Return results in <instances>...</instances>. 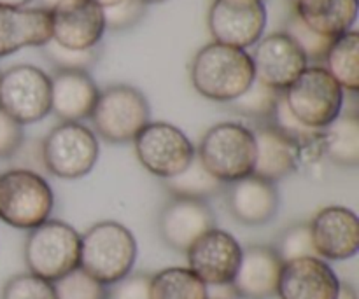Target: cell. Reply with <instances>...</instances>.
Masks as SVG:
<instances>
[{"label": "cell", "mask_w": 359, "mask_h": 299, "mask_svg": "<svg viewBox=\"0 0 359 299\" xmlns=\"http://www.w3.org/2000/svg\"><path fill=\"white\" fill-rule=\"evenodd\" d=\"M93 2L97 4V6H100L102 9H107V7H112L116 6V4L123 2V0H93Z\"/></svg>", "instance_id": "cell-39"}, {"label": "cell", "mask_w": 359, "mask_h": 299, "mask_svg": "<svg viewBox=\"0 0 359 299\" xmlns=\"http://www.w3.org/2000/svg\"><path fill=\"white\" fill-rule=\"evenodd\" d=\"M266 20L265 0H214L207 27L214 42L248 51L265 34Z\"/></svg>", "instance_id": "cell-11"}, {"label": "cell", "mask_w": 359, "mask_h": 299, "mask_svg": "<svg viewBox=\"0 0 359 299\" xmlns=\"http://www.w3.org/2000/svg\"><path fill=\"white\" fill-rule=\"evenodd\" d=\"M151 299H209V287L189 268H165L151 275Z\"/></svg>", "instance_id": "cell-26"}, {"label": "cell", "mask_w": 359, "mask_h": 299, "mask_svg": "<svg viewBox=\"0 0 359 299\" xmlns=\"http://www.w3.org/2000/svg\"><path fill=\"white\" fill-rule=\"evenodd\" d=\"M280 97H283V91L273 90V88H269L266 84L255 79V83L249 86L245 93H242L237 100L230 102L228 105L235 114L251 119H263V121L269 123L276 112Z\"/></svg>", "instance_id": "cell-28"}, {"label": "cell", "mask_w": 359, "mask_h": 299, "mask_svg": "<svg viewBox=\"0 0 359 299\" xmlns=\"http://www.w3.org/2000/svg\"><path fill=\"white\" fill-rule=\"evenodd\" d=\"M32 0H0V6L4 7H25L28 6Z\"/></svg>", "instance_id": "cell-38"}, {"label": "cell", "mask_w": 359, "mask_h": 299, "mask_svg": "<svg viewBox=\"0 0 359 299\" xmlns=\"http://www.w3.org/2000/svg\"><path fill=\"white\" fill-rule=\"evenodd\" d=\"M41 2L44 4V9H53V7H55L60 0H41Z\"/></svg>", "instance_id": "cell-40"}, {"label": "cell", "mask_w": 359, "mask_h": 299, "mask_svg": "<svg viewBox=\"0 0 359 299\" xmlns=\"http://www.w3.org/2000/svg\"><path fill=\"white\" fill-rule=\"evenodd\" d=\"M163 186L170 193L172 198L205 200V202L212 196L219 195L224 189L223 182L209 174L196 156L186 170H182L175 177L163 181Z\"/></svg>", "instance_id": "cell-27"}, {"label": "cell", "mask_w": 359, "mask_h": 299, "mask_svg": "<svg viewBox=\"0 0 359 299\" xmlns=\"http://www.w3.org/2000/svg\"><path fill=\"white\" fill-rule=\"evenodd\" d=\"M188 268L207 287L230 286L242 258V245L228 231L212 228L186 252Z\"/></svg>", "instance_id": "cell-12"}, {"label": "cell", "mask_w": 359, "mask_h": 299, "mask_svg": "<svg viewBox=\"0 0 359 299\" xmlns=\"http://www.w3.org/2000/svg\"><path fill=\"white\" fill-rule=\"evenodd\" d=\"M337 299H358V293L353 286H349V284H342Z\"/></svg>", "instance_id": "cell-37"}, {"label": "cell", "mask_w": 359, "mask_h": 299, "mask_svg": "<svg viewBox=\"0 0 359 299\" xmlns=\"http://www.w3.org/2000/svg\"><path fill=\"white\" fill-rule=\"evenodd\" d=\"M284 100L298 121L321 132L342 114L344 90L325 67H307L284 91Z\"/></svg>", "instance_id": "cell-8"}, {"label": "cell", "mask_w": 359, "mask_h": 299, "mask_svg": "<svg viewBox=\"0 0 359 299\" xmlns=\"http://www.w3.org/2000/svg\"><path fill=\"white\" fill-rule=\"evenodd\" d=\"M286 34L297 42L298 48L304 51L305 58L312 60V62H323L333 42V39L323 37V35L311 30L297 14H293L287 21Z\"/></svg>", "instance_id": "cell-32"}, {"label": "cell", "mask_w": 359, "mask_h": 299, "mask_svg": "<svg viewBox=\"0 0 359 299\" xmlns=\"http://www.w3.org/2000/svg\"><path fill=\"white\" fill-rule=\"evenodd\" d=\"M318 258L346 261L359 251V219L347 207H325L309 223Z\"/></svg>", "instance_id": "cell-16"}, {"label": "cell", "mask_w": 359, "mask_h": 299, "mask_svg": "<svg viewBox=\"0 0 359 299\" xmlns=\"http://www.w3.org/2000/svg\"><path fill=\"white\" fill-rule=\"evenodd\" d=\"M51 11L56 44L74 51L95 49L105 34L104 9L93 0H60Z\"/></svg>", "instance_id": "cell-14"}, {"label": "cell", "mask_w": 359, "mask_h": 299, "mask_svg": "<svg viewBox=\"0 0 359 299\" xmlns=\"http://www.w3.org/2000/svg\"><path fill=\"white\" fill-rule=\"evenodd\" d=\"M209 299H219V298H209Z\"/></svg>", "instance_id": "cell-42"}, {"label": "cell", "mask_w": 359, "mask_h": 299, "mask_svg": "<svg viewBox=\"0 0 359 299\" xmlns=\"http://www.w3.org/2000/svg\"><path fill=\"white\" fill-rule=\"evenodd\" d=\"M147 11L142 0H123L116 6L104 9L105 30H126L139 23Z\"/></svg>", "instance_id": "cell-34"}, {"label": "cell", "mask_w": 359, "mask_h": 299, "mask_svg": "<svg viewBox=\"0 0 359 299\" xmlns=\"http://www.w3.org/2000/svg\"><path fill=\"white\" fill-rule=\"evenodd\" d=\"M98 95L97 83L84 70H56L51 77V112L62 123L90 119Z\"/></svg>", "instance_id": "cell-21"}, {"label": "cell", "mask_w": 359, "mask_h": 299, "mask_svg": "<svg viewBox=\"0 0 359 299\" xmlns=\"http://www.w3.org/2000/svg\"><path fill=\"white\" fill-rule=\"evenodd\" d=\"M55 209V193L41 174L13 168L0 174V221L16 230L32 231Z\"/></svg>", "instance_id": "cell-4"}, {"label": "cell", "mask_w": 359, "mask_h": 299, "mask_svg": "<svg viewBox=\"0 0 359 299\" xmlns=\"http://www.w3.org/2000/svg\"><path fill=\"white\" fill-rule=\"evenodd\" d=\"M342 282L328 261L302 258L287 261L280 270L279 299H337Z\"/></svg>", "instance_id": "cell-17"}, {"label": "cell", "mask_w": 359, "mask_h": 299, "mask_svg": "<svg viewBox=\"0 0 359 299\" xmlns=\"http://www.w3.org/2000/svg\"><path fill=\"white\" fill-rule=\"evenodd\" d=\"M137 254L133 233L116 221H100L81 235L79 268L107 287L132 273Z\"/></svg>", "instance_id": "cell-2"}, {"label": "cell", "mask_w": 359, "mask_h": 299, "mask_svg": "<svg viewBox=\"0 0 359 299\" xmlns=\"http://www.w3.org/2000/svg\"><path fill=\"white\" fill-rule=\"evenodd\" d=\"M273 251L277 252L283 263L302 258H318V252H316L314 244H312L309 223H297L287 228V230H284Z\"/></svg>", "instance_id": "cell-30"}, {"label": "cell", "mask_w": 359, "mask_h": 299, "mask_svg": "<svg viewBox=\"0 0 359 299\" xmlns=\"http://www.w3.org/2000/svg\"><path fill=\"white\" fill-rule=\"evenodd\" d=\"M212 228H216V216L205 200L172 198L158 216L161 240L170 249L184 254Z\"/></svg>", "instance_id": "cell-15"}, {"label": "cell", "mask_w": 359, "mask_h": 299, "mask_svg": "<svg viewBox=\"0 0 359 299\" xmlns=\"http://www.w3.org/2000/svg\"><path fill=\"white\" fill-rule=\"evenodd\" d=\"M325 69L340 84L344 91L358 93L359 90V34L351 30L333 39L326 53Z\"/></svg>", "instance_id": "cell-25"}, {"label": "cell", "mask_w": 359, "mask_h": 299, "mask_svg": "<svg viewBox=\"0 0 359 299\" xmlns=\"http://www.w3.org/2000/svg\"><path fill=\"white\" fill-rule=\"evenodd\" d=\"M100 156V144L93 130L83 123H60L44 137L41 160L46 170L63 181H76L90 174Z\"/></svg>", "instance_id": "cell-7"}, {"label": "cell", "mask_w": 359, "mask_h": 299, "mask_svg": "<svg viewBox=\"0 0 359 299\" xmlns=\"http://www.w3.org/2000/svg\"><path fill=\"white\" fill-rule=\"evenodd\" d=\"M0 109L21 126L51 112V77L34 65H14L0 72Z\"/></svg>", "instance_id": "cell-10"}, {"label": "cell", "mask_w": 359, "mask_h": 299, "mask_svg": "<svg viewBox=\"0 0 359 299\" xmlns=\"http://www.w3.org/2000/svg\"><path fill=\"white\" fill-rule=\"evenodd\" d=\"M196 93L217 104H230L255 83V67L245 49L210 42L195 55L189 69Z\"/></svg>", "instance_id": "cell-1"}, {"label": "cell", "mask_w": 359, "mask_h": 299, "mask_svg": "<svg viewBox=\"0 0 359 299\" xmlns=\"http://www.w3.org/2000/svg\"><path fill=\"white\" fill-rule=\"evenodd\" d=\"M151 275L147 273H130L109 289V299H151Z\"/></svg>", "instance_id": "cell-36"}, {"label": "cell", "mask_w": 359, "mask_h": 299, "mask_svg": "<svg viewBox=\"0 0 359 299\" xmlns=\"http://www.w3.org/2000/svg\"><path fill=\"white\" fill-rule=\"evenodd\" d=\"M42 49L49 62L58 70H84L88 72V69L93 67L98 60L97 48L86 49V51H74V49L62 48L55 41H49L48 44L42 46Z\"/></svg>", "instance_id": "cell-33"}, {"label": "cell", "mask_w": 359, "mask_h": 299, "mask_svg": "<svg viewBox=\"0 0 359 299\" xmlns=\"http://www.w3.org/2000/svg\"><path fill=\"white\" fill-rule=\"evenodd\" d=\"M226 196L230 214L244 226H265L279 212L277 186L256 175L231 182Z\"/></svg>", "instance_id": "cell-20"}, {"label": "cell", "mask_w": 359, "mask_h": 299, "mask_svg": "<svg viewBox=\"0 0 359 299\" xmlns=\"http://www.w3.org/2000/svg\"><path fill=\"white\" fill-rule=\"evenodd\" d=\"M90 119L95 135L109 144H128L151 123V105L137 88L114 84L100 91Z\"/></svg>", "instance_id": "cell-6"}, {"label": "cell", "mask_w": 359, "mask_h": 299, "mask_svg": "<svg viewBox=\"0 0 359 299\" xmlns=\"http://www.w3.org/2000/svg\"><path fill=\"white\" fill-rule=\"evenodd\" d=\"M28 272L55 284L81 265V235L63 221L48 219L32 230L23 247Z\"/></svg>", "instance_id": "cell-5"}, {"label": "cell", "mask_w": 359, "mask_h": 299, "mask_svg": "<svg viewBox=\"0 0 359 299\" xmlns=\"http://www.w3.org/2000/svg\"><path fill=\"white\" fill-rule=\"evenodd\" d=\"M25 140L23 126L0 109V160L13 158Z\"/></svg>", "instance_id": "cell-35"}, {"label": "cell", "mask_w": 359, "mask_h": 299, "mask_svg": "<svg viewBox=\"0 0 359 299\" xmlns=\"http://www.w3.org/2000/svg\"><path fill=\"white\" fill-rule=\"evenodd\" d=\"M2 299H56L55 284L30 272L20 273L7 280Z\"/></svg>", "instance_id": "cell-31"}, {"label": "cell", "mask_w": 359, "mask_h": 299, "mask_svg": "<svg viewBox=\"0 0 359 299\" xmlns=\"http://www.w3.org/2000/svg\"><path fill=\"white\" fill-rule=\"evenodd\" d=\"M321 153L332 163L346 168L359 165V118L354 112L340 114L321 132Z\"/></svg>", "instance_id": "cell-24"}, {"label": "cell", "mask_w": 359, "mask_h": 299, "mask_svg": "<svg viewBox=\"0 0 359 299\" xmlns=\"http://www.w3.org/2000/svg\"><path fill=\"white\" fill-rule=\"evenodd\" d=\"M196 158L223 184L249 177L256 163L255 133L241 123L214 125L200 140Z\"/></svg>", "instance_id": "cell-3"}, {"label": "cell", "mask_w": 359, "mask_h": 299, "mask_svg": "<svg viewBox=\"0 0 359 299\" xmlns=\"http://www.w3.org/2000/svg\"><path fill=\"white\" fill-rule=\"evenodd\" d=\"M139 163L154 177L167 181L191 165L196 149L182 130L170 123L151 121L133 139Z\"/></svg>", "instance_id": "cell-9"}, {"label": "cell", "mask_w": 359, "mask_h": 299, "mask_svg": "<svg viewBox=\"0 0 359 299\" xmlns=\"http://www.w3.org/2000/svg\"><path fill=\"white\" fill-rule=\"evenodd\" d=\"M142 2L149 6V4H160V2H165V0H142Z\"/></svg>", "instance_id": "cell-41"}, {"label": "cell", "mask_w": 359, "mask_h": 299, "mask_svg": "<svg viewBox=\"0 0 359 299\" xmlns=\"http://www.w3.org/2000/svg\"><path fill=\"white\" fill-rule=\"evenodd\" d=\"M294 14L316 34L337 39L356 25L358 0H294Z\"/></svg>", "instance_id": "cell-23"}, {"label": "cell", "mask_w": 359, "mask_h": 299, "mask_svg": "<svg viewBox=\"0 0 359 299\" xmlns=\"http://www.w3.org/2000/svg\"><path fill=\"white\" fill-rule=\"evenodd\" d=\"M56 299H109V287L81 268L55 282Z\"/></svg>", "instance_id": "cell-29"}, {"label": "cell", "mask_w": 359, "mask_h": 299, "mask_svg": "<svg viewBox=\"0 0 359 299\" xmlns=\"http://www.w3.org/2000/svg\"><path fill=\"white\" fill-rule=\"evenodd\" d=\"M284 263L269 245L242 249L241 265L230 287L241 299H270L277 296Z\"/></svg>", "instance_id": "cell-18"}, {"label": "cell", "mask_w": 359, "mask_h": 299, "mask_svg": "<svg viewBox=\"0 0 359 299\" xmlns=\"http://www.w3.org/2000/svg\"><path fill=\"white\" fill-rule=\"evenodd\" d=\"M256 140V163L252 175L270 182H279L298 168L302 149L272 123L252 130Z\"/></svg>", "instance_id": "cell-22"}, {"label": "cell", "mask_w": 359, "mask_h": 299, "mask_svg": "<svg viewBox=\"0 0 359 299\" xmlns=\"http://www.w3.org/2000/svg\"><path fill=\"white\" fill-rule=\"evenodd\" d=\"M51 37L49 9L0 6V58L25 48H42Z\"/></svg>", "instance_id": "cell-19"}, {"label": "cell", "mask_w": 359, "mask_h": 299, "mask_svg": "<svg viewBox=\"0 0 359 299\" xmlns=\"http://www.w3.org/2000/svg\"><path fill=\"white\" fill-rule=\"evenodd\" d=\"M251 60L255 79L283 93L309 67L304 51L286 32H273L259 39Z\"/></svg>", "instance_id": "cell-13"}]
</instances>
